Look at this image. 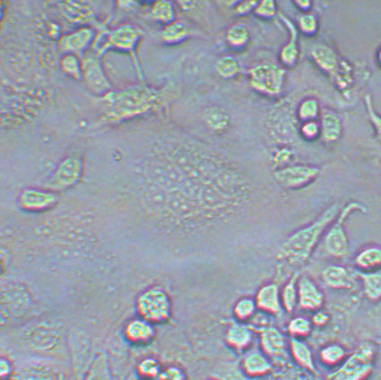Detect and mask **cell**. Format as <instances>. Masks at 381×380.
<instances>
[{
	"instance_id": "obj_1",
	"label": "cell",
	"mask_w": 381,
	"mask_h": 380,
	"mask_svg": "<svg viewBox=\"0 0 381 380\" xmlns=\"http://www.w3.org/2000/svg\"><path fill=\"white\" fill-rule=\"evenodd\" d=\"M177 94L173 84L163 88L137 84L120 90H111L103 95L104 118L109 123L142 116L151 111L160 110Z\"/></svg>"
},
{
	"instance_id": "obj_2",
	"label": "cell",
	"mask_w": 381,
	"mask_h": 380,
	"mask_svg": "<svg viewBox=\"0 0 381 380\" xmlns=\"http://www.w3.org/2000/svg\"><path fill=\"white\" fill-rule=\"evenodd\" d=\"M339 212V206L335 203L309 225L296 230L282 244L279 257L292 264H305L312 256L324 233L335 222Z\"/></svg>"
},
{
	"instance_id": "obj_3",
	"label": "cell",
	"mask_w": 381,
	"mask_h": 380,
	"mask_svg": "<svg viewBox=\"0 0 381 380\" xmlns=\"http://www.w3.org/2000/svg\"><path fill=\"white\" fill-rule=\"evenodd\" d=\"M144 36V30L140 26L130 23H125L118 26L113 30H108V32L104 30L102 35L96 37L93 43V49L96 50L97 57L103 55L107 50L110 49L129 52L130 57H132L135 66L137 67L140 81L143 82V73L140 63H138L136 49L137 44Z\"/></svg>"
},
{
	"instance_id": "obj_4",
	"label": "cell",
	"mask_w": 381,
	"mask_h": 380,
	"mask_svg": "<svg viewBox=\"0 0 381 380\" xmlns=\"http://www.w3.org/2000/svg\"><path fill=\"white\" fill-rule=\"evenodd\" d=\"M375 356V345L370 342H363L326 380H363L372 371Z\"/></svg>"
},
{
	"instance_id": "obj_5",
	"label": "cell",
	"mask_w": 381,
	"mask_h": 380,
	"mask_svg": "<svg viewBox=\"0 0 381 380\" xmlns=\"http://www.w3.org/2000/svg\"><path fill=\"white\" fill-rule=\"evenodd\" d=\"M285 67L273 63H262L249 70V84L258 94L275 97L284 90Z\"/></svg>"
},
{
	"instance_id": "obj_6",
	"label": "cell",
	"mask_w": 381,
	"mask_h": 380,
	"mask_svg": "<svg viewBox=\"0 0 381 380\" xmlns=\"http://www.w3.org/2000/svg\"><path fill=\"white\" fill-rule=\"evenodd\" d=\"M355 212L365 213L367 209L360 203L351 202L339 212L335 222L329 227L325 236V247L329 255L343 257L348 254L350 243L345 223L348 217Z\"/></svg>"
},
{
	"instance_id": "obj_7",
	"label": "cell",
	"mask_w": 381,
	"mask_h": 380,
	"mask_svg": "<svg viewBox=\"0 0 381 380\" xmlns=\"http://www.w3.org/2000/svg\"><path fill=\"white\" fill-rule=\"evenodd\" d=\"M138 313L150 323H161L171 315V301L166 291L161 287H151L137 298Z\"/></svg>"
},
{
	"instance_id": "obj_8",
	"label": "cell",
	"mask_w": 381,
	"mask_h": 380,
	"mask_svg": "<svg viewBox=\"0 0 381 380\" xmlns=\"http://www.w3.org/2000/svg\"><path fill=\"white\" fill-rule=\"evenodd\" d=\"M320 169L312 165H288L275 169L274 177L278 184L286 189H300L315 181Z\"/></svg>"
},
{
	"instance_id": "obj_9",
	"label": "cell",
	"mask_w": 381,
	"mask_h": 380,
	"mask_svg": "<svg viewBox=\"0 0 381 380\" xmlns=\"http://www.w3.org/2000/svg\"><path fill=\"white\" fill-rule=\"evenodd\" d=\"M83 172V162L79 156L72 155L60 162L52 177L47 181V189L59 191L70 188L79 181Z\"/></svg>"
},
{
	"instance_id": "obj_10",
	"label": "cell",
	"mask_w": 381,
	"mask_h": 380,
	"mask_svg": "<svg viewBox=\"0 0 381 380\" xmlns=\"http://www.w3.org/2000/svg\"><path fill=\"white\" fill-rule=\"evenodd\" d=\"M16 380H65V376L55 363L47 359H35L18 369Z\"/></svg>"
},
{
	"instance_id": "obj_11",
	"label": "cell",
	"mask_w": 381,
	"mask_h": 380,
	"mask_svg": "<svg viewBox=\"0 0 381 380\" xmlns=\"http://www.w3.org/2000/svg\"><path fill=\"white\" fill-rule=\"evenodd\" d=\"M82 76L87 86L96 94H106L113 86L104 72L99 57L90 56L82 59Z\"/></svg>"
},
{
	"instance_id": "obj_12",
	"label": "cell",
	"mask_w": 381,
	"mask_h": 380,
	"mask_svg": "<svg viewBox=\"0 0 381 380\" xmlns=\"http://www.w3.org/2000/svg\"><path fill=\"white\" fill-rule=\"evenodd\" d=\"M59 201V196L50 189L28 188L22 190L19 206L28 212H42L52 208Z\"/></svg>"
},
{
	"instance_id": "obj_13",
	"label": "cell",
	"mask_w": 381,
	"mask_h": 380,
	"mask_svg": "<svg viewBox=\"0 0 381 380\" xmlns=\"http://www.w3.org/2000/svg\"><path fill=\"white\" fill-rule=\"evenodd\" d=\"M94 30L89 26L80 27L74 32L67 33L59 40V52L64 54L72 53L79 56L81 60L87 48L96 40Z\"/></svg>"
},
{
	"instance_id": "obj_14",
	"label": "cell",
	"mask_w": 381,
	"mask_h": 380,
	"mask_svg": "<svg viewBox=\"0 0 381 380\" xmlns=\"http://www.w3.org/2000/svg\"><path fill=\"white\" fill-rule=\"evenodd\" d=\"M325 296L318 285L308 276L298 280V303L307 311H318L322 308Z\"/></svg>"
},
{
	"instance_id": "obj_15",
	"label": "cell",
	"mask_w": 381,
	"mask_h": 380,
	"mask_svg": "<svg viewBox=\"0 0 381 380\" xmlns=\"http://www.w3.org/2000/svg\"><path fill=\"white\" fill-rule=\"evenodd\" d=\"M258 310L269 315H279L282 314L283 308L281 291L278 284H268L258 291L255 297Z\"/></svg>"
},
{
	"instance_id": "obj_16",
	"label": "cell",
	"mask_w": 381,
	"mask_h": 380,
	"mask_svg": "<svg viewBox=\"0 0 381 380\" xmlns=\"http://www.w3.org/2000/svg\"><path fill=\"white\" fill-rule=\"evenodd\" d=\"M280 18L288 29L289 40L285 45L283 46L279 53L280 63L285 69H292L297 65L300 57V49L298 44V28L291 20L280 15Z\"/></svg>"
},
{
	"instance_id": "obj_17",
	"label": "cell",
	"mask_w": 381,
	"mask_h": 380,
	"mask_svg": "<svg viewBox=\"0 0 381 380\" xmlns=\"http://www.w3.org/2000/svg\"><path fill=\"white\" fill-rule=\"evenodd\" d=\"M259 332L262 352L271 359L283 357L285 354L286 340L282 332L274 327L266 328Z\"/></svg>"
},
{
	"instance_id": "obj_18",
	"label": "cell",
	"mask_w": 381,
	"mask_h": 380,
	"mask_svg": "<svg viewBox=\"0 0 381 380\" xmlns=\"http://www.w3.org/2000/svg\"><path fill=\"white\" fill-rule=\"evenodd\" d=\"M312 57L316 65L332 78L339 74L342 62L331 48L325 44H319L312 50Z\"/></svg>"
},
{
	"instance_id": "obj_19",
	"label": "cell",
	"mask_w": 381,
	"mask_h": 380,
	"mask_svg": "<svg viewBox=\"0 0 381 380\" xmlns=\"http://www.w3.org/2000/svg\"><path fill=\"white\" fill-rule=\"evenodd\" d=\"M225 342L229 347L234 349L236 352H244L252 344V328L241 322H235L229 325L227 334H225Z\"/></svg>"
},
{
	"instance_id": "obj_20",
	"label": "cell",
	"mask_w": 381,
	"mask_h": 380,
	"mask_svg": "<svg viewBox=\"0 0 381 380\" xmlns=\"http://www.w3.org/2000/svg\"><path fill=\"white\" fill-rule=\"evenodd\" d=\"M241 371L249 379L259 378L271 371V359L264 352H251L244 356L241 365Z\"/></svg>"
},
{
	"instance_id": "obj_21",
	"label": "cell",
	"mask_w": 381,
	"mask_h": 380,
	"mask_svg": "<svg viewBox=\"0 0 381 380\" xmlns=\"http://www.w3.org/2000/svg\"><path fill=\"white\" fill-rule=\"evenodd\" d=\"M320 138L326 144H333L339 140L342 135L341 118L330 110H322L320 114Z\"/></svg>"
},
{
	"instance_id": "obj_22",
	"label": "cell",
	"mask_w": 381,
	"mask_h": 380,
	"mask_svg": "<svg viewBox=\"0 0 381 380\" xmlns=\"http://www.w3.org/2000/svg\"><path fill=\"white\" fill-rule=\"evenodd\" d=\"M60 11L69 21L84 23L92 21L94 11L89 2L66 1L59 3Z\"/></svg>"
},
{
	"instance_id": "obj_23",
	"label": "cell",
	"mask_w": 381,
	"mask_h": 380,
	"mask_svg": "<svg viewBox=\"0 0 381 380\" xmlns=\"http://www.w3.org/2000/svg\"><path fill=\"white\" fill-rule=\"evenodd\" d=\"M202 120L208 130L217 134L224 133L232 124L230 115L224 108L218 106L205 108L202 113Z\"/></svg>"
},
{
	"instance_id": "obj_24",
	"label": "cell",
	"mask_w": 381,
	"mask_h": 380,
	"mask_svg": "<svg viewBox=\"0 0 381 380\" xmlns=\"http://www.w3.org/2000/svg\"><path fill=\"white\" fill-rule=\"evenodd\" d=\"M360 272H374L381 269V246H370L360 251L355 259Z\"/></svg>"
},
{
	"instance_id": "obj_25",
	"label": "cell",
	"mask_w": 381,
	"mask_h": 380,
	"mask_svg": "<svg viewBox=\"0 0 381 380\" xmlns=\"http://www.w3.org/2000/svg\"><path fill=\"white\" fill-rule=\"evenodd\" d=\"M125 332L130 341L137 342V344L149 342L155 335L152 323L142 318L129 322L125 329Z\"/></svg>"
},
{
	"instance_id": "obj_26",
	"label": "cell",
	"mask_w": 381,
	"mask_h": 380,
	"mask_svg": "<svg viewBox=\"0 0 381 380\" xmlns=\"http://www.w3.org/2000/svg\"><path fill=\"white\" fill-rule=\"evenodd\" d=\"M323 280L333 289H346L352 286V276L347 268L341 266H330L323 272Z\"/></svg>"
},
{
	"instance_id": "obj_27",
	"label": "cell",
	"mask_w": 381,
	"mask_h": 380,
	"mask_svg": "<svg viewBox=\"0 0 381 380\" xmlns=\"http://www.w3.org/2000/svg\"><path fill=\"white\" fill-rule=\"evenodd\" d=\"M225 39L232 49H242L248 45L251 40V30L244 23H236L228 27Z\"/></svg>"
},
{
	"instance_id": "obj_28",
	"label": "cell",
	"mask_w": 381,
	"mask_h": 380,
	"mask_svg": "<svg viewBox=\"0 0 381 380\" xmlns=\"http://www.w3.org/2000/svg\"><path fill=\"white\" fill-rule=\"evenodd\" d=\"M290 349L293 359L302 367L309 369L310 371H314L315 366L313 362L312 352L308 345L305 342L300 340L299 338H292L290 340Z\"/></svg>"
},
{
	"instance_id": "obj_29",
	"label": "cell",
	"mask_w": 381,
	"mask_h": 380,
	"mask_svg": "<svg viewBox=\"0 0 381 380\" xmlns=\"http://www.w3.org/2000/svg\"><path fill=\"white\" fill-rule=\"evenodd\" d=\"M188 35H190V30H188L186 23L176 21V20L165 26L161 30V40L169 45H175V44L184 42Z\"/></svg>"
},
{
	"instance_id": "obj_30",
	"label": "cell",
	"mask_w": 381,
	"mask_h": 380,
	"mask_svg": "<svg viewBox=\"0 0 381 380\" xmlns=\"http://www.w3.org/2000/svg\"><path fill=\"white\" fill-rule=\"evenodd\" d=\"M299 273H295L290 278L281 291L283 308L288 313H292L298 304V280Z\"/></svg>"
},
{
	"instance_id": "obj_31",
	"label": "cell",
	"mask_w": 381,
	"mask_h": 380,
	"mask_svg": "<svg viewBox=\"0 0 381 380\" xmlns=\"http://www.w3.org/2000/svg\"><path fill=\"white\" fill-rule=\"evenodd\" d=\"M363 280L364 293L370 300L376 301L381 298V269L374 272H357Z\"/></svg>"
},
{
	"instance_id": "obj_32",
	"label": "cell",
	"mask_w": 381,
	"mask_h": 380,
	"mask_svg": "<svg viewBox=\"0 0 381 380\" xmlns=\"http://www.w3.org/2000/svg\"><path fill=\"white\" fill-rule=\"evenodd\" d=\"M152 18L155 21L164 23L167 26L173 23L176 18L175 6L171 1H157L154 2L151 9Z\"/></svg>"
},
{
	"instance_id": "obj_33",
	"label": "cell",
	"mask_w": 381,
	"mask_h": 380,
	"mask_svg": "<svg viewBox=\"0 0 381 380\" xmlns=\"http://www.w3.org/2000/svg\"><path fill=\"white\" fill-rule=\"evenodd\" d=\"M258 307L255 298L244 297L239 298L235 303L234 315L236 320L246 323L251 321V318L257 313Z\"/></svg>"
},
{
	"instance_id": "obj_34",
	"label": "cell",
	"mask_w": 381,
	"mask_h": 380,
	"mask_svg": "<svg viewBox=\"0 0 381 380\" xmlns=\"http://www.w3.org/2000/svg\"><path fill=\"white\" fill-rule=\"evenodd\" d=\"M322 114L318 100L315 98H307L301 101L297 108V118L301 123L316 121Z\"/></svg>"
},
{
	"instance_id": "obj_35",
	"label": "cell",
	"mask_w": 381,
	"mask_h": 380,
	"mask_svg": "<svg viewBox=\"0 0 381 380\" xmlns=\"http://www.w3.org/2000/svg\"><path fill=\"white\" fill-rule=\"evenodd\" d=\"M86 380H113L110 374L109 361L106 354H100L94 359Z\"/></svg>"
},
{
	"instance_id": "obj_36",
	"label": "cell",
	"mask_w": 381,
	"mask_h": 380,
	"mask_svg": "<svg viewBox=\"0 0 381 380\" xmlns=\"http://www.w3.org/2000/svg\"><path fill=\"white\" fill-rule=\"evenodd\" d=\"M60 67L63 73L76 80L83 79L82 60L75 54H64L59 61Z\"/></svg>"
},
{
	"instance_id": "obj_37",
	"label": "cell",
	"mask_w": 381,
	"mask_h": 380,
	"mask_svg": "<svg viewBox=\"0 0 381 380\" xmlns=\"http://www.w3.org/2000/svg\"><path fill=\"white\" fill-rule=\"evenodd\" d=\"M215 69L219 76L224 79H232L238 76L241 67L234 57L225 55L218 59Z\"/></svg>"
},
{
	"instance_id": "obj_38",
	"label": "cell",
	"mask_w": 381,
	"mask_h": 380,
	"mask_svg": "<svg viewBox=\"0 0 381 380\" xmlns=\"http://www.w3.org/2000/svg\"><path fill=\"white\" fill-rule=\"evenodd\" d=\"M312 323L302 317L292 318L288 325V331L293 338L308 337L312 332Z\"/></svg>"
},
{
	"instance_id": "obj_39",
	"label": "cell",
	"mask_w": 381,
	"mask_h": 380,
	"mask_svg": "<svg viewBox=\"0 0 381 380\" xmlns=\"http://www.w3.org/2000/svg\"><path fill=\"white\" fill-rule=\"evenodd\" d=\"M297 28L306 36L315 35L319 30V21L314 13H302L299 16Z\"/></svg>"
},
{
	"instance_id": "obj_40",
	"label": "cell",
	"mask_w": 381,
	"mask_h": 380,
	"mask_svg": "<svg viewBox=\"0 0 381 380\" xmlns=\"http://www.w3.org/2000/svg\"><path fill=\"white\" fill-rule=\"evenodd\" d=\"M345 350L339 345H329L320 352V359L326 365H336L345 357Z\"/></svg>"
},
{
	"instance_id": "obj_41",
	"label": "cell",
	"mask_w": 381,
	"mask_h": 380,
	"mask_svg": "<svg viewBox=\"0 0 381 380\" xmlns=\"http://www.w3.org/2000/svg\"><path fill=\"white\" fill-rule=\"evenodd\" d=\"M138 372L146 379H158L161 372L159 362L154 358H147L138 365Z\"/></svg>"
},
{
	"instance_id": "obj_42",
	"label": "cell",
	"mask_w": 381,
	"mask_h": 380,
	"mask_svg": "<svg viewBox=\"0 0 381 380\" xmlns=\"http://www.w3.org/2000/svg\"><path fill=\"white\" fill-rule=\"evenodd\" d=\"M278 5L273 0L259 1L254 13L257 18L264 20L275 18L278 16Z\"/></svg>"
},
{
	"instance_id": "obj_43",
	"label": "cell",
	"mask_w": 381,
	"mask_h": 380,
	"mask_svg": "<svg viewBox=\"0 0 381 380\" xmlns=\"http://www.w3.org/2000/svg\"><path fill=\"white\" fill-rule=\"evenodd\" d=\"M292 151L288 147L276 149L273 152L272 164L275 169L286 167V166H288L289 162L292 161Z\"/></svg>"
},
{
	"instance_id": "obj_44",
	"label": "cell",
	"mask_w": 381,
	"mask_h": 380,
	"mask_svg": "<svg viewBox=\"0 0 381 380\" xmlns=\"http://www.w3.org/2000/svg\"><path fill=\"white\" fill-rule=\"evenodd\" d=\"M300 134L305 140L313 141L320 138V125L318 121H309L302 123Z\"/></svg>"
},
{
	"instance_id": "obj_45",
	"label": "cell",
	"mask_w": 381,
	"mask_h": 380,
	"mask_svg": "<svg viewBox=\"0 0 381 380\" xmlns=\"http://www.w3.org/2000/svg\"><path fill=\"white\" fill-rule=\"evenodd\" d=\"M365 104L370 115V121H372L374 128H375L377 138L381 141V117L374 111L370 96H365Z\"/></svg>"
},
{
	"instance_id": "obj_46",
	"label": "cell",
	"mask_w": 381,
	"mask_h": 380,
	"mask_svg": "<svg viewBox=\"0 0 381 380\" xmlns=\"http://www.w3.org/2000/svg\"><path fill=\"white\" fill-rule=\"evenodd\" d=\"M258 4V1H254V0L236 2L234 4V12L238 16H247L249 13H254Z\"/></svg>"
},
{
	"instance_id": "obj_47",
	"label": "cell",
	"mask_w": 381,
	"mask_h": 380,
	"mask_svg": "<svg viewBox=\"0 0 381 380\" xmlns=\"http://www.w3.org/2000/svg\"><path fill=\"white\" fill-rule=\"evenodd\" d=\"M159 380H185L184 372L178 367H169L161 371Z\"/></svg>"
},
{
	"instance_id": "obj_48",
	"label": "cell",
	"mask_w": 381,
	"mask_h": 380,
	"mask_svg": "<svg viewBox=\"0 0 381 380\" xmlns=\"http://www.w3.org/2000/svg\"><path fill=\"white\" fill-rule=\"evenodd\" d=\"M221 380H251V379L246 376L241 369H230V371L224 372V375L222 376Z\"/></svg>"
},
{
	"instance_id": "obj_49",
	"label": "cell",
	"mask_w": 381,
	"mask_h": 380,
	"mask_svg": "<svg viewBox=\"0 0 381 380\" xmlns=\"http://www.w3.org/2000/svg\"><path fill=\"white\" fill-rule=\"evenodd\" d=\"M329 321V315L326 312L318 311L312 318V323L317 327H323L328 324Z\"/></svg>"
},
{
	"instance_id": "obj_50",
	"label": "cell",
	"mask_w": 381,
	"mask_h": 380,
	"mask_svg": "<svg viewBox=\"0 0 381 380\" xmlns=\"http://www.w3.org/2000/svg\"><path fill=\"white\" fill-rule=\"evenodd\" d=\"M12 372V366L10 364L9 361L6 359H1L0 362V373H1L2 378H6L11 374Z\"/></svg>"
},
{
	"instance_id": "obj_51",
	"label": "cell",
	"mask_w": 381,
	"mask_h": 380,
	"mask_svg": "<svg viewBox=\"0 0 381 380\" xmlns=\"http://www.w3.org/2000/svg\"><path fill=\"white\" fill-rule=\"evenodd\" d=\"M295 5L297 6L300 10H302L303 13H308L312 8V2L309 0H297L295 2Z\"/></svg>"
},
{
	"instance_id": "obj_52",
	"label": "cell",
	"mask_w": 381,
	"mask_h": 380,
	"mask_svg": "<svg viewBox=\"0 0 381 380\" xmlns=\"http://www.w3.org/2000/svg\"><path fill=\"white\" fill-rule=\"evenodd\" d=\"M377 61H379L380 66L381 67V48L379 52H377Z\"/></svg>"
},
{
	"instance_id": "obj_53",
	"label": "cell",
	"mask_w": 381,
	"mask_h": 380,
	"mask_svg": "<svg viewBox=\"0 0 381 380\" xmlns=\"http://www.w3.org/2000/svg\"><path fill=\"white\" fill-rule=\"evenodd\" d=\"M207 380H218V379H208Z\"/></svg>"
}]
</instances>
